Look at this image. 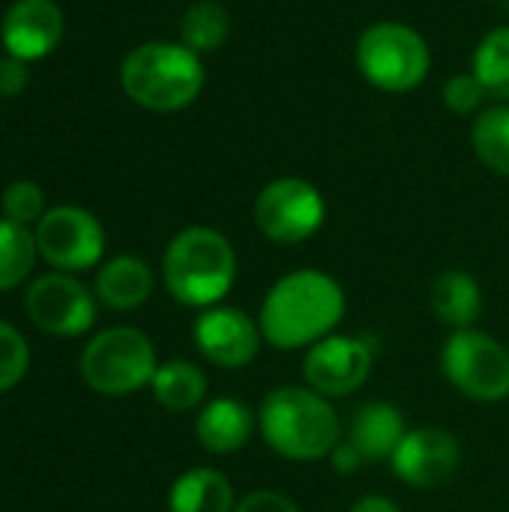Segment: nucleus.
<instances>
[{
    "instance_id": "nucleus-2",
    "label": "nucleus",
    "mask_w": 509,
    "mask_h": 512,
    "mask_svg": "<svg viewBox=\"0 0 509 512\" xmlns=\"http://www.w3.org/2000/svg\"><path fill=\"white\" fill-rule=\"evenodd\" d=\"M120 84L147 111H180L198 99L204 63L183 42H147L123 60Z\"/></svg>"
},
{
    "instance_id": "nucleus-31",
    "label": "nucleus",
    "mask_w": 509,
    "mask_h": 512,
    "mask_svg": "<svg viewBox=\"0 0 509 512\" xmlns=\"http://www.w3.org/2000/svg\"><path fill=\"white\" fill-rule=\"evenodd\" d=\"M351 512H402L390 498H381V495H369V498H360Z\"/></svg>"
},
{
    "instance_id": "nucleus-6",
    "label": "nucleus",
    "mask_w": 509,
    "mask_h": 512,
    "mask_svg": "<svg viewBox=\"0 0 509 512\" xmlns=\"http://www.w3.org/2000/svg\"><path fill=\"white\" fill-rule=\"evenodd\" d=\"M84 381L102 396H126L141 390L156 375V354L144 333L114 327L99 333L81 357Z\"/></svg>"
},
{
    "instance_id": "nucleus-30",
    "label": "nucleus",
    "mask_w": 509,
    "mask_h": 512,
    "mask_svg": "<svg viewBox=\"0 0 509 512\" xmlns=\"http://www.w3.org/2000/svg\"><path fill=\"white\" fill-rule=\"evenodd\" d=\"M333 462H336V471H354V468L363 462V456H360V450L348 441V444H339V447L333 450Z\"/></svg>"
},
{
    "instance_id": "nucleus-7",
    "label": "nucleus",
    "mask_w": 509,
    "mask_h": 512,
    "mask_svg": "<svg viewBox=\"0 0 509 512\" xmlns=\"http://www.w3.org/2000/svg\"><path fill=\"white\" fill-rule=\"evenodd\" d=\"M444 372L474 402H501L509 396V351L489 333H453L444 345Z\"/></svg>"
},
{
    "instance_id": "nucleus-3",
    "label": "nucleus",
    "mask_w": 509,
    "mask_h": 512,
    "mask_svg": "<svg viewBox=\"0 0 509 512\" xmlns=\"http://www.w3.org/2000/svg\"><path fill=\"white\" fill-rule=\"evenodd\" d=\"M258 423L267 444L285 459L312 462L333 453L339 444L336 411L315 390H303V387L273 390L261 405Z\"/></svg>"
},
{
    "instance_id": "nucleus-13",
    "label": "nucleus",
    "mask_w": 509,
    "mask_h": 512,
    "mask_svg": "<svg viewBox=\"0 0 509 512\" xmlns=\"http://www.w3.org/2000/svg\"><path fill=\"white\" fill-rule=\"evenodd\" d=\"M192 336H195L198 351L222 369L246 366L258 354V345H261V327H255V321L237 309L204 312Z\"/></svg>"
},
{
    "instance_id": "nucleus-27",
    "label": "nucleus",
    "mask_w": 509,
    "mask_h": 512,
    "mask_svg": "<svg viewBox=\"0 0 509 512\" xmlns=\"http://www.w3.org/2000/svg\"><path fill=\"white\" fill-rule=\"evenodd\" d=\"M441 96H444V105L453 114H462L465 117V114H477L480 111V105L486 99V90H483V84L477 81L474 72H462V75L447 78Z\"/></svg>"
},
{
    "instance_id": "nucleus-12",
    "label": "nucleus",
    "mask_w": 509,
    "mask_h": 512,
    "mask_svg": "<svg viewBox=\"0 0 509 512\" xmlns=\"http://www.w3.org/2000/svg\"><path fill=\"white\" fill-rule=\"evenodd\" d=\"M390 459L405 483L417 489H438L456 474L462 450L444 429H414L402 438Z\"/></svg>"
},
{
    "instance_id": "nucleus-28",
    "label": "nucleus",
    "mask_w": 509,
    "mask_h": 512,
    "mask_svg": "<svg viewBox=\"0 0 509 512\" xmlns=\"http://www.w3.org/2000/svg\"><path fill=\"white\" fill-rule=\"evenodd\" d=\"M234 512H300L294 501H288L285 495L279 492H270V489H261V492H252L246 495Z\"/></svg>"
},
{
    "instance_id": "nucleus-23",
    "label": "nucleus",
    "mask_w": 509,
    "mask_h": 512,
    "mask_svg": "<svg viewBox=\"0 0 509 512\" xmlns=\"http://www.w3.org/2000/svg\"><path fill=\"white\" fill-rule=\"evenodd\" d=\"M471 144L477 159L495 171L509 177V105H495L483 114H477L471 126Z\"/></svg>"
},
{
    "instance_id": "nucleus-21",
    "label": "nucleus",
    "mask_w": 509,
    "mask_h": 512,
    "mask_svg": "<svg viewBox=\"0 0 509 512\" xmlns=\"http://www.w3.org/2000/svg\"><path fill=\"white\" fill-rule=\"evenodd\" d=\"M228 33H231L228 9L219 6L216 0H198V3H192L186 9L183 21H180V39L195 54L219 51L228 42Z\"/></svg>"
},
{
    "instance_id": "nucleus-14",
    "label": "nucleus",
    "mask_w": 509,
    "mask_h": 512,
    "mask_svg": "<svg viewBox=\"0 0 509 512\" xmlns=\"http://www.w3.org/2000/svg\"><path fill=\"white\" fill-rule=\"evenodd\" d=\"M0 36L9 57L39 60L63 39V12L54 0H18L6 9Z\"/></svg>"
},
{
    "instance_id": "nucleus-16",
    "label": "nucleus",
    "mask_w": 509,
    "mask_h": 512,
    "mask_svg": "<svg viewBox=\"0 0 509 512\" xmlns=\"http://www.w3.org/2000/svg\"><path fill=\"white\" fill-rule=\"evenodd\" d=\"M405 420L402 411L384 402L363 405L354 414L351 423V444L360 450L363 459H387L396 453V447L405 438Z\"/></svg>"
},
{
    "instance_id": "nucleus-18",
    "label": "nucleus",
    "mask_w": 509,
    "mask_h": 512,
    "mask_svg": "<svg viewBox=\"0 0 509 512\" xmlns=\"http://www.w3.org/2000/svg\"><path fill=\"white\" fill-rule=\"evenodd\" d=\"M432 309L435 315L459 330H468L483 312V294L471 273L447 270L432 285Z\"/></svg>"
},
{
    "instance_id": "nucleus-24",
    "label": "nucleus",
    "mask_w": 509,
    "mask_h": 512,
    "mask_svg": "<svg viewBox=\"0 0 509 512\" xmlns=\"http://www.w3.org/2000/svg\"><path fill=\"white\" fill-rule=\"evenodd\" d=\"M36 234H30L24 225L3 219L0 222V291L15 288L27 279L36 261Z\"/></svg>"
},
{
    "instance_id": "nucleus-10",
    "label": "nucleus",
    "mask_w": 509,
    "mask_h": 512,
    "mask_svg": "<svg viewBox=\"0 0 509 512\" xmlns=\"http://www.w3.org/2000/svg\"><path fill=\"white\" fill-rule=\"evenodd\" d=\"M27 315L36 327L54 336H78L93 324L96 303L81 282L63 273H51L30 285Z\"/></svg>"
},
{
    "instance_id": "nucleus-8",
    "label": "nucleus",
    "mask_w": 509,
    "mask_h": 512,
    "mask_svg": "<svg viewBox=\"0 0 509 512\" xmlns=\"http://www.w3.org/2000/svg\"><path fill=\"white\" fill-rule=\"evenodd\" d=\"M324 195L303 177H279L255 198V222L276 243H303L324 225Z\"/></svg>"
},
{
    "instance_id": "nucleus-11",
    "label": "nucleus",
    "mask_w": 509,
    "mask_h": 512,
    "mask_svg": "<svg viewBox=\"0 0 509 512\" xmlns=\"http://www.w3.org/2000/svg\"><path fill=\"white\" fill-rule=\"evenodd\" d=\"M372 369V351L354 336H327L315 342L306 354L303 375L309 387L321 396L354 393Z\"/></svg>"
},
{
    "instance_id": "nucleus-25",
    "label": "nucleus",
    "mask_w": 509,
    "mask_h": 512,
    "mask_svg": "<svg viewBox=\"0 0 509 512\" xmlns=\"http://www.w3.org/2000/svg\"><path fill=\"white\" fill-rule=\"evenodd\" d=\"M42 207H45V195L30 180H18V183L6 186V192H3V210H6L9 222H18V225L36 222L45 216Z\"/></svg>"
},
{
    "instance_id": "nucleus-1",
    "label": "nucleus",
    "mask_w": 509,
    "mask_h": 512,
    "mask_svg": "<svg viewBox=\"0 0 509 512\" xmlns=\"http://www.w3.org/2000/svg\"><path fill=\"white\" fill-rule=\"evenodd\" d=\"M345 315L342 285L321 270H297L273 285L261 306V336L279 348L294 351L327 339Z\"/></svg>"
},
{
    "instance_id": "nucleus-9",
    "label": "nucleus",
    "mask_w": 509,
    "mask_h": 512,
    "mask_svg": "<svg viewBox=\"0 0 509 512\" xmlns=\"http://www.w3.org/2000/svg\"><path fill=\"white\" fill-rule=\"evenodd\" d=\"M36 249L60 270H87L102 258L105 234L93 213L81 207H54L39 219Z\"/></svg>"
},
{
    "instance_id": "nucleus-5",
    "label": "nucleus",
    "mask_w": 509,
    "mask_h": 512,
    "mask_svg": "<svg viewBox=\"0 0 509 512\" xmlns=\"http://www.w3.org/2000/svg\"><path fill=\"white\" fill-rule=\"evenodd\" d=\"M354 60L360 75L384 93H411L432 69L429 42L402 21H378L366 27L357 39Z\"/></svg>"
},
{
    "instance_id": "nucleus-19",
    "label": "nucleus",
    "mask_w": 509,
    "mask_h": 512,
    "mask_svg": "<svg viewBox=\"0 0 509 512\" xmlns=\"http://www.w3.org/2000/svg\"><path fill=\"white\" fill-rule=\"evenodd\" d=\"M168 507L171 512H234V492L219 471L198 468L174 483Z\"/></svg>"
},
{
    "instance_id": "nucleus-17",
    "label": "nucleus",
    "mask_w": 509,
    "mask_h": 512,
    "mask_svg": "<svg viewBox=\"0 0 509 512\" xmlns=\"http://www.w3.org/2000/svg\"><path fill=\"white\" fill-rule=\"evenodd\" d=\"M153 291V273L141 258L120 255L108 261L96 276V294L111 309H135Z\"/></svg>"
},
{
    "instance_id": "nucleus-15",
    "label": "nucleus",
    "mask_w": 509,
    "mask_h": 512,
    "mask_svg": "<svg viewBox=\"0 0 509 512\" xmlns=\"http://www.w3.org/2000/svg\"><path fill=\"white\" fill-rule=\"evenodd\" d=\"M252 411L243 405V402H234V399H216L210 402L198 423H195V432H198V441L204 450L210 453H237L240 447H246L249 435H252Z\"/></svg>"
},
{
    "instance_id": "nucleus-26",
    "label": "nucleus",
    "mask_w": 509,
    "mask_h": 512,
    "mask_svg": "<svg viewBox=\"0 0 509 512\" xmlns=\"http://www.w3.org/2000/svg\"><path fill=\"white\" fill-rule=\"evenodd\" d=\"M27 360H30V354H27L21 333L0 321V393H6L9 387H15L24 378Z\"/></svg>"
},
{
    "instance_id": "nucleus-4",
    "label": "nucleus",
    "mask_w": 509,
    "mask_h": 512,
    "mask_svg": "<svg viewBox=\"0 0 509 512\" xmlns=\"http://www.w3.org/2000/svg\"><path fill=\"white\" fill-rule=\"evenodd\" d=\"M165 285L186 306L219 303L237 276V255L231 243L204 225L180 231L165 252Z\"/></svg>"
},
{
    "instance_id": "nucleus-22",
    "label": "nucleus",
    "mask_w": 509,
    "mask_h": 512,
    "mask_svg": "<svg viewBox=\"0 0 509 512\" xmlns=\"http://www.w3.org/2000/svg\"><path fill=\"white\" fill-rule=\"evenodd\" d=\"M471 72L477 75L489 99L509 102V27H495L480 39Z\"/></svg>"
},
{
    "instance_id": "nucleus-29",
    "label": "nucleus",
    "mask_w": 509,
    "mask_h": 512,
    "mask_svg": "<svg viewBox=\"0 0 509 512\" xmlns=\"http://www.w3.org/2000/svg\"><path fill=\"white\" fill-rule=\"evenodd\" d=\"M27 87V66L18 57L0 60V96H18Z\"/></svg>"
},
{
    "instance_id": "nucleus-20",
    "label": "nucleus",
    "mask_w": 509,
    "mask_h": 512,
    "mask_svg": "<svg viewBox=\"0 0 509 512\" xmlns=\"http://www.w3.org/2000/svg\"><path fill=\"white\" fill-rule=\"evenodd\" d=\"M153 396L159 405H165L168 411H189L195 408L204 393H207V378L201 375V369L189 360H171L156 366V375L150 381Z\"/></svg>"
}]
</instances>
